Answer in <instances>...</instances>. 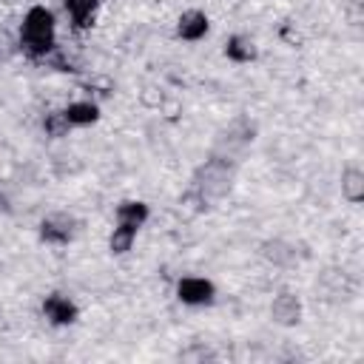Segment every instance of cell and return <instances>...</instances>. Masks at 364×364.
Here are the masks:
<instances>
[{"label":"cell","mask_w":364,"mask_h":364,"mask_svg":"<svg viewBox=\"0 0 364 364\" xmlns=\"http://www.w3.org/2000/svg\"><path fill=\"white\" fill-rule=\"evenodd\" d=\"M60 11L46 3V0H34L28 3L14 26L17 34V51L28 60V63H48L63 46H60Z\"/></svg>","instance_id":"6da1fadb"},{"label":"cell","mask_w":364,"mask_h":364,"mask_svg":"<svg viewBox=\"0 0 364 364\" xmlns=\"http://www.w3.org/2000/svg\"><path fill=\"white\" fill-rule=\"evenodd\" d=\"M236 171H239V162L225 159L219 154H210L205 162L196 165V171L191 176L188 196L199 205V210L225 202L236 188Z\"/></svg>","instance_id":"7a4b0ae2"},{"label":"cell","mask_w":364,"mask_h":364,"mask_svg":"<svg viewBox=\"0 0 364 364\" xmlns=\"http://www.w3.org/2000/svg\"><path fill=\"white\" fill-rule=\"evenodd\" d=\"M171 296L185 310H210L219 301V284L208 273H179L171 284Z\"/></svg>","instance_id":"3957f363"},{"label":"cell","mask_w":364,"mask_h":364,"mask_svg":"<svg viewBox=\"0 0 364 364\" xmlns=\"http://www.w3.org/2000/svg\"><path fill=\"white\" fill-rule=\"evenodd\" d=\"M80 233H82V219L68 208L46 210L37 219V239L48 247H68L80 239Z\"/></svg>","instance_id":"277c9868"},{"label":"cell","mask_w":364,"mask_h":364,"mask_svg":"<svg viewBox=\"0 0 364 364\" xmlns=\"http://www.w3.org/2000/svg\"><path fill=\"white\" fill-rule=\"evenodd\" d=\"M253 139H256V122L250 117H233L230 122H225L216 131V139H213V151L210 154H219L225 159L242 162V154L250 151Z\"/></svg>","instance_id":"5b68a950"},{"label":"cell","mask_w":364,"mask_h":364,"mask_svg":"<svg viewBox=\"0 0 364 364\" xmlns=\"http://www.w3.org/2000/svg\"><path fill=\"white\" fill-rule=\"evenodd\" d=\"M37 313H40V318H43L48 327H54V330L77 327L80 318H82L80 301H77L71 293H65V290H48V293L40 299Z\"/></svg>","instance_id":"8992f818"},{"label":"cell","mask_w":364,"mask_h":364,"mask_svg":"<svg viewBox=\"0 0 364 364\" xmlns=\"http://www.w3.org/2000/svg\"><path fill=\"white\" fill-rule=\"evenodd\" d=\"M173 40L185 46H199L213 34V17L202 6H188L173 17Z\"/></svg>","instance_id":"52a82bcc"},{"label":"cell","mask_w":364,"mask_h":364,"mask_svg":"<svg viewBox=\"0 0 364 364\" xmlns=\"http://www.w3.org/2000/svg\"><path fill=\"white\" fill-rule=\"evenodd\" d=\"M304 313H307V307H304L301 293H296L290 287L276 290L270 296V301H267V318L279 330H296V327H301Z\"/></svg>","instance_id":"ba28073f"},{"label":"cell","mask_w":364,"mask_h":364,"mask_svg":"<svg viewBox=\"0 0 364 364\" xmlns=\"http://www.w3.org/2000/svg\"><path fill=\"white\" fill-rule=\"evenodd\" d=\"M54 3H57L54 9L60 11L71 34H88L100 23L102 6H105V0H54Z\"/></svg>","instance_id":"9c48e42d"},{"label":"cell","mask_w":364,"mask_h":364,"mask_svg":"<svg viewBox=\"0 0 364 364\" xmlns=\"http://www.w3.org/2000/svg\"><path fill=\"white\" fill-rule=\"evenodd\" d=\"M60 114L65 119V125L71 131H88V128H97L105 117L102 111V102L91 94H82V97H71L60 105Z\"/></svg>","instance_id":"30bf717a"},{"label":"cell","mask_w":364,"mask_h":364,"mask_svg":"<svg viewBox=\"0 0 364 364\" xmlns=\"http://www.w3.org/2000/svg\"><path fill=\"white\" fill-rule=\"evenodd\" d=\"M222 57L230 63V65H253L259 63L262 57V46L259 40L250 34V31H230L225 40H222Z\"/></svg>","instance_id":"8fae6325"},{"label":"cell","mask_w":364,"mask_h":364,"mask_svg":"<svg viewBox=\"0 0 364 364\" xmlns=\"http://www.w3.org/2000/svg\"><path fill=\"white\" fill-rule=\"evenodd\" d=\"M256 256L267 267H273V270H293L299 264V247H296V242L282 239V236H270V239L259 242Z\"/></svg>","instance_id":"7c38bea8"},{"label":"cell","mask_w":364,"mask_h":364,"mask_svg":"<svg viewBox=\"0 0 364 364\" xmlns=\"http://www.w3.org/2000/svg\"><path fill=\"white\" fill-rule=\"evenodd\" d=\"M151 216H154V208L142 196H122L111 210L114 225H122V228H131V230H139V233L151 222Z\"/></svg>","instance_id":"4fadbf2b"},{"label":"cell","mask_w":364,"mask_h":364,"mask_svg":"<svg viewBox=\"0 0 364 364\" xmlns=\"http://www.w3.org/2000/svg\"><path fill=\"white\" fill-rule=\"evenodd\" d=\"M338 193L347 205L358 208L364 202V168L358 162H347L338 173Z\"/></svg>","instance_id":"5bb4252c"},{"label":"cell","mask_w":364,"mask_h":364,"mask_svg":"<svg viewBox=\"0 0 364 364\" xmlns=\"http://www.w3.org/2000/svg\"><path fill=\"white\" fill-rule=\"evenodd\" d=\"M136 239H139V230H131V228H122V225H114L111 222V228L105 233V250L114 259H125V256L134 253Z\"/></svg>","instance_id":"9a60e30c"},{"label":"cell","mask_w":364,"mask_h":364,"mask_svg":"<svg viewBox=\"0 0 364 364\" xmlns=\"http://www.w3.org/2000/svg\"><path fill=\"white\" fill-rule=\"evenodd\" d=\"M43 134H46V136H51V139H65V136L71 134V128L65 125V119H63L60 108H51V111H46V114H43Z\"/></svg>","instance_id":"2e32d148"},{"label":"cell","mask_w":364,"mask_h":364,"mask_svg":"<svg viewBox=\"0 0 364 364\" xmlns=\"http://www.w3.org/2000/svg\"><path fill=\"white\" fill-rule=\"evenodd\" d=\"M14 54H20L17 51V34L11 26H0V60H9Z\"/></svg>","instance_id":"e0dca14e"}]
</instances>
